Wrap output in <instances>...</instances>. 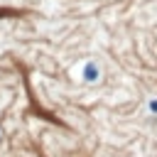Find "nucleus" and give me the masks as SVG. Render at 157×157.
I'll use <instances>...</instances> for the list:
<instances>
[{"mask_svg":"<svg viewBox=\"0 0 157 157\" xmlns=\"http://www.w3.org/2000/svg\"><path fill=\"white\" fill-rule=\"evenodd\" d=\"M81 78H83L86 83H96V81L101 78V66H98L96 61H86V64L81 66Z\"/></svg>","mask_w":157,"mask_h":157,"instance_id":"f257e3e1","label":"nucleus"},{"mask_svg":"<svg viewBox=\"0 0 157 157\" xmlns=\"http://www.w3.org/2000/svg\"><path fill=\"white\" fill-rule=\"evenodd\" d=\"M150 113H157V98H150Z\"/></svg>","mask_w":157,"mask_h":157,"instance_id":"f03ea898","label":"nucleus"}]
</instances>
